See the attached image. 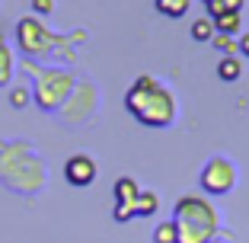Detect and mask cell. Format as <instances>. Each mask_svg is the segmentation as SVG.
Masks as SVG:
<instances>
[{
    "mask_svg": "<svg viewBox=\"0 0 249 243\" xmlns=\"http://www.w3.org/2000/svg\"><path fill=\"white\" fill-rule=\"evenodd\" d=\"M236 179H240V169L230 160L227 154H214L205 160L201 173H198V183L208 195H227V192L236 189Z\"/></svg>",
    "mask_w": 249,
    "mask_h": 243,
    "instance_id": "obj_5",
    "label": "cell"
},
{
    "mask_svg": "<svg viewBox=\"0 0 249 243\" xmlns=\"http://www.w3.org/2000/svg\"><path fill=\"white\" fill-rule=\"evenodd\" d=\"M29 103H32L29 87H10V106H13V109H26Z\"/></svg>",
    "mask_w": 249,
    "mask_h": 243,
    "instance_id": "obj_15",
    "label": "cell"
},
{
    "mask_svg": "<svg viewBox=\"0 0 249 243\" xmlns=\"http://www.w3.org/2000/svg\"><path fill=\"white\" fill-rule=\"evenodd\" d=\"M214 36H217V26H214L211 16H198V19L192 22V38H195V42H211Z\"/></svg>",
    "mask_w": 249,
    "mask_h": 243,
    "instance_id": "obj_11",
    "label": "cell"
},
{
    "mask_svg": "<svg viewBox=\"0 0 249 243\" xmlns=\"http://www.w3.org/2000/svg\"><path fill=\"white\" fill-rule=\"evenodd\" d=\"M220 7H224V13H240L243 0H220Z\"/></svg>",
    "mask_w": 249,
    "mask_h": 243,
    "instance_id": "obj_18",
    "label": "cell"
},
{
    "mask_svg": "<svg viewBox=\"0 0 249 243\" xmlns=\"http://www.w3.org/2000/svg\"><path fill=\"white\" fill-rule=\"evenodd\" d=\"M211 45L217 48L224 58H230V55H240V38L236 36H227V32H217V36L211 38Z\"/></svg>",
    "mask_w": 249,
    "mask_h": 243,
    "instance_id": "obj_12",
    "label": "cell"
},
{
    "mask_svg": "<svg viewBox=\"0 0 249 243\" xmlns=\"http://www.w3.org/2000/svg\"><path fill=\"white\" fill-rule=\"evenodd\" d=\"M208 243H227V240H224V237H211V240H208Z\"/></svg>",
    "mask_w": 249,
    "mask_h": 243,
    "instance_id": "obj_20",
    "label": "cell"
},
{
    "mask_svg": "<svg viewBox=\"0 0 249 243\" xmlns=\"http://www.w3.org/2000/svg\"><path fill=\"white\" fill-rule=\"evenodd\" d=\"M157 211H160V195L141 189V195H138V218H150V214H157Z\"/></svg>",
    "mask_w": 249,
    "mask_h": 243,
    "instance_id": "obj_13",
    "label": "cell"
},
{
    "mask_svg": "<svg viewBox=\"0 0 249 243\" xmlns=\"http://www.w3.org/2000/svg\"><path fill=\"white\" fill-rule=\"evenodd\" d=\"M157 10H160L163 16H169V19H182L185 13H189L192 0H154Z\"/></svg>",
    "mask_w": 249,
    "mask_h": 243,
    "instance_id": "obj_10",
    "label": "cell"
},
{
    "mask_svg": "<svg viewBox=\"0 0 249 243\" xmlns=\"http://www.w3.org/2000/svg\"><path fill=\"white\" fill-rule=\"evenodd\" d=\"M32 10H36V16H48L54 13V0H32Z\"/></svg>",
    "mask_w": 249,
    "mask_h": 243,
    "instance_id": "obj_17",
    "label": "cell"
},
{
    "mask_svg": "<svg viewBox=\"0 0 249 243\" xmlns=\"http://www.w3.org/2000/svg\"><path fill=\"white\" fill-rule=\"evenodd\" d=\"M77 90V77L67 67H38L32 80V103L42 112H58Z\"/></svg>",
    "mask_w": 249,
    "mask_h": 243,
    "instance_id": "obj_3",
    "label": "cell"
},
{
    "mask_svg": "<svg viewBox=\"0 0 249 243\" xmlns=\"http://www.w3.org/2000/svg\"><path fill=\"white\" fill-rule=\"evenodd\" d=\"M217 77L224 83H236L243 77V61L240 55H230V58H220L217 61Z\"/></svg>",
    "mask_w": 249,
    "mask_h": 243,
    "instance_id": "obj_8",
    "label": "cell"
},
{
    "mask_svg": "<svg viewBox=\"0 0 249 243\" xmlns=\"http://www.w3.org/2000/svg\"><path fill=\"white\" fill-rule=\"evenodd\" d=\"M214 26H217V32H227V36H240L243 19H240V13H224V16H217V19H214Z\"/></svg>",
    "mask_w": 249,
    "mask_h": 243,
    "instance_id": "obj_14",
    "label": "cell"
},
{
    "mask_svg": "<svg viewBox=\"0 0 249 243\" xmlns=\"http://www.w3.org/2000/svg\"><path fill=\"white\" fill-rule=\"evenodd\" d=\"M96 160L89 154H73L71 160L64 163V179L71 186H77V189H83V186H89L96 179Z\"/></svg>",
    "mask_w": 249,
    "mask_h": 243,
    "instance_id": "obj_7",
    "label": "cell"
},
{
    "mask_svg": "<svg viewBox=\"0 0 249 243\" xmlns=\"http://www.w3.org/2000/svg\"><path fill=\"white\" fill-rule=\"evenodd\" d=\"M173 221L198 227V230H205V234H211V237H217V230H220L217 208H214L205 195H198V192H189V195H182V199L176 202V208H173Z\"/></svg>",
    "mask_w": 249,
    "mask_h": 243,
    "instance_id": "obj_4",
    "label": "cell"
},
{
    "mask_svg": "<svg viewBox=\"0 0 249 243\" xmlns=\"http://www.w3.org/2000/svg\"><path fill=\"white\" fill-rule=\"evenodd\" d=\"M124 106H128V112L147 128H169L179 118L176 93H173L166 83H160L157 77H150V74H141L138 80L128 87Z\"/></svg>",
    "mask_w": 249,
    "mask_h": 243,
    "instance_id": "obj_1",
    "label": "cell"
},
{
    "mask_svg": "<svg viewBox=\"0 0 249 243\" xmlns=\"http://www.w3.org/2000/svg\"><path fill=\"white\" fill-rule=\"evenodd\" d=\"M240 55H246V58H249V32H243V36H240Z\"/></svg>",
    "mask_w": 249,
    "mask_h": 243,
    "instance_id": "obj_19",
    "label": "cell"
},
{
    "mask_svg": "<svg viewBox=\"0 0 249 243\" xmlns=\"http://www.w3.org/2000/svg\"><path fill=\"white\" fill-rule=\"evenodd\" d=\"M83 38H87V32H77V36H54L38 16H22V19L16 22V42H19V52L29 61H48L58 52H71L73 55V45L83 42Z\"/></svg>",
    "mask_w": 249,
    "mask_h": 243,
    "instance_id": "obj_2",
    "label": "cell"
},
{
    "mask_svg": "<svg viewBox=\"0 0 249 243\" xmlns=\"http://www.w3.org/2000/svg\"><path fill=\"white\" fill-rule=\"evenodd\" d=\"M154 243H176V221H163V224H157Z\"/></svg>",
    "mask_w": 249,
    "mask_h": 243,
    "instance_id": "obj_16",
    "label": "cell"
},
{
    "mask_svg": "<svg viewBox=\"0 0 249 243\" xmlns=\"http://www.w3.org/2000/svg\"><path fill=\"white\" fill-rule=\"evenodd\" d=\"M201 3H205V7H208V3H211V0H201Z\"/></svg>",
    "mask_w": 249,
    "mask_h": 243,
    "instance_id": "obj_21",
    "label": "cell"
},
{
    "mask_svg": "<svg viewBox=\"0 0 249 243\" xmlns=\"http://www.w3.org/2000/svg\"><path fill=\"white\" fill-rule=\"evenodd\" d=\"M112 195H115V211H112V218H115L118 224L138 218V195H141L138 179H131V176L115 179V189H112Z\"/></svg>",
    "mask_w": 249,
    "mask_h": 243,
    "instance_id": "obj_6",
    "label": "cell"
},
{
    "mask_svg": "<svg viewBox=\"0 0 249 243\" xmlns=\"http://www.w3.org/2000/svg\"><path fill=\"white\" fill-rule=\"evenodd\" d=\"M16 74V55L10 52V45H0V87H7Z\"/></svg>",
    "mask_w": 249,
    "mask_h": 243,
    "instance_id": "obj_9",
    "label": "cell"
}]
</instances>
